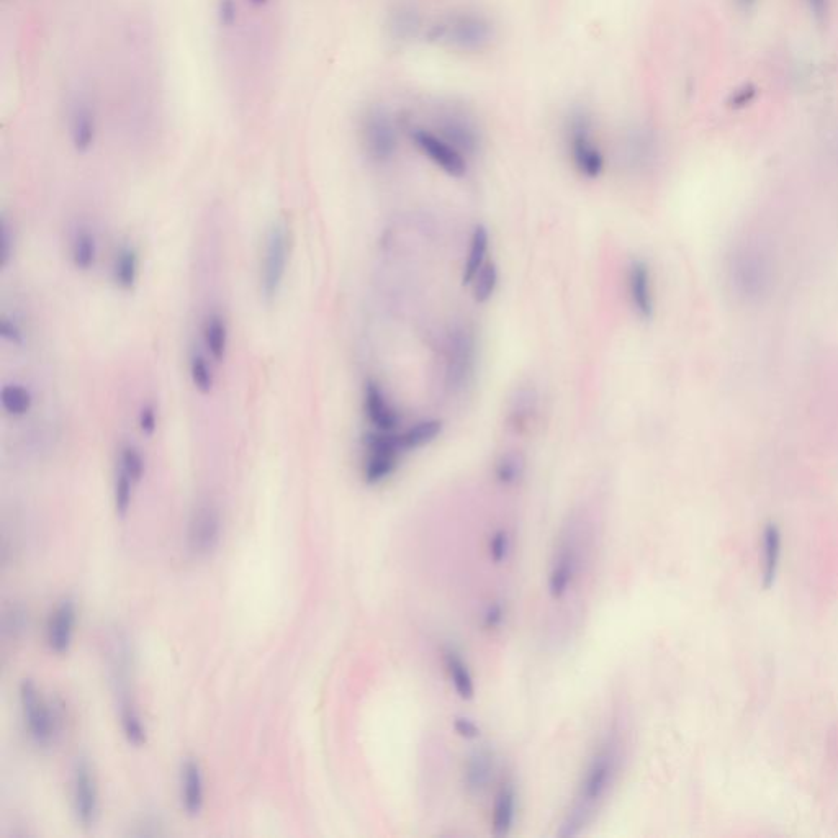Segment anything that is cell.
<instances>
[{
	"instance_id": "obj_1",
	"label": "cell",
	"mask_w": 838,
	"mask_h": 838,
	"mask_svg": "<svg viewBox=\"0 0 838 838\" xmlns=\"http://www.w3.org/2000/svg\"><path fill=\"white\" fill-rule=\"evenodd\" d=\"M622 744L616 730H611L601 742L586 766L582 784L572 809L560 825L559 837L572 838L585 832L613 788L621 770Z\"/></svg>"
},
{
	"instance_id": "obj_2",
	"label": "cell",
	"mask_w": 838,
	"mask_h": 838,
	"mask_svg": "<svg viewBox=\"0 0 838 838\" xmlns=\"http://www.w3.org/2000/svg\"><path fill=\"white\" fill-rule=\"evenodd\" d=\"M424 38L433 45L459 53H482L492 45L495 27L487 15L480 12H452L431 23Z\"/></svg>"
},
{
	"instance_id": "obj_3",
	"label": "cell",
	"mask_w": 838,
	"mask_h": 838,
	"mask_svg": "<svg viewBox=\"0 0 838 838\" xmlns=\"http://www.w3.org/2000/svg\"><path fill=\"white\" fill-rule=\"evenodd\" d=\"M292 254V236L284 220L272 221L264 238L259 264V293L262 302L271 305L284 289Z\"/></svg>"
},
{
	"instance_id": "obj_4",
	"label": "cell",
	"mask_w": 838,
	"mask_h": 838,
	"mask_svg": "<svg viewBox=\"0 0 838 838\" xmlns=\"http://www.w3.org/2000/svg\"><path fill=\"white\" fill-rule=\"evenodd\" d=\"M727 274L737 297L757 302L770 289L773 267L770 257L757 244H740L729 256Z\"/></svg>"
},
{
	"instance_id": "obj_5",
	"label": "cell",
	"mask_w": 838,
	"mask_h": 838,
	"mask_svg": "<svg viewBox=\"0 0 838 838\" xmlns=\"http://www.w3.org/2000/svg\"><path fill=\"white\" fill-rule=\"evenodd\" d=\"M568 153L573 166L585 179H598L604 172V156L595 140V122L585 107H573L565 122Z\"/></svg>"
},
{
	"instance_id": "obj_6",
	"label": "cell",
	"mask_w": 838,
	"mask_h": 838,
	"mask_svg": "<svg viewBox=\"0 0 838 838\" xmlns=\"http://www.w3.org/2000/svg\"><path fill=\"white\" fill-rule=\"evenodd\" d=\"M582 568V541H580V526L575 519H568L564 529L560 531L554 555L550 560L549 595L552 600H562L575 585L578 573Z\"/></svg>"
},
{
	"instance_id": "obj_7",
	"label": "cell",
	"mask_w": 838,
	"mask_h": 838,
	"mask_svg": "<svg viewBox=\"0 0 838 838\" xmlns=\"http://www.w3.org/2000/svg\"><path fill=\"white\" fill-rule=\"evenodd\" d=\"M400 125L387 109L374 105L361 118V141L367 158L375 164H387L395 158L400 143Z\"/></svg>"
},
{
	"instance_id": "obj_8",
	"label": "cell",
	"mask_w": 838,
	"mask_h": 838,
	"mask_svg": "<svg viewBox=\"0 0 838 838\" xmlns=\"http://www.w3.org/2000/svg\"><path fill=\"white\" fill-rule=\"evenodd\" d=\"M365 459L362 465V478L370 487L380 485L392 477L400 467V457L405 454L401 449L400 436L397 433L369 431L364 436Z\"/></svg>"
},
{
	"instance_id": "obj_9",
	"label": "cell",
	"mask_w": 838,
	"mask_h": 838,
	"mask_svg": "<svg viewBox=\"0 0 838 838\" xmlns=\"http://www.w3.org/2000/svg\"><path fill=\"white\" fill-rule=\"evenodd\" d=\"M403 128L419 153L426 156L442 172H446L447 176L460 179L467 174V156L444 140L438 131L406 122Z\"/></svg>"
},
{
	"instance_id": "obj_10",
	"label": "cell",
	"mask_w": 838,
	"mask_h": 838,
	"mask_svg": "<svg viewBox=\"0 0 838 838\" xmlns=\"http://www.w3.org/2000/svg\"><path fill=\"white\" fill-rule=\"evenodd\" d=\"M436 130L444 140L449 141L454 148L459 149L464 156H474L482 145V135L478 130L475 118L462 105H438L436 113Z\"/></svg>"
},
{
	"instance_id": "obj_11",
	"label": "cell",
	"mask_w": 838,
	"mask_h": 838,
	"mask_svg": "<svg viewBox=\"0 0 838 838\" xmlns=\"http://www.w3.org/2000/svg\"><path fill=\"white\" fill-rule=\"evenodd\" d=\"M19 694L28 734L38 745L51 744L58 730V721L50 701L41 694L33 681H23Z\"/></svg>"
},
{
	"instance_id": "obj_12",
	"label": "cell",
	"mask_w": 838,
	"mask_h": 838,
	"mask_svg": "<svg viewBox=\"0 0 838 838\" xmlns=\"http://www.w3.org/2000/svg\"><path fill=\"white\" fill-rule=\"evenodd\" d=\"M73 811L82 827H94L100 816L99 784L94 768L79 760L73 771Z\"/></svg>"
},
{
	"instance_id": "obj_13",
	"label": "cell",
	"mask_w": 838,
	"mask_h": 838,
	"mask_svg": "<svg viewBox=\"0 0 838 838\" xmlns=\"http://www.w3.org/2000/svg\"><path fill=\"white\" fill-rule=\"evenodd\" d=\"M221 539V514L212 503H202L195 508L189 521L187 542L192 554L205 557L217 549Z\"/></svg>"
},
{
	"instance_id": "obj_14",
	"label": "cell",
	"mask_w": 838,
	"mask_h": 838,
	"mask_svg": "<svg viewBox=\"0 0 838 838\" xmlns=\"http://www.w3.org/2000/svg\"><path fill=\"white\" fill-rule=\"evenodd\" d=\"M475 364L474 336L467 329H457L451 334L447 349L446 383L451 390L464 387Z\"/></svg>"
},
{
	"instance_id": "obj_15",
	"label": "cell",
	"mask_w": 838,
	"mask_h": 838,
	"mask_svg": "<svg viewBox=\"0 0 838 838\" xmlns=\"http://www.w3.org/2000/svg\"><path fill=\"white\" fill-rule=\"evenodd\" d=\"M362 408L365 418L375 431L395 433V429L400 426V413L395 410L379 382H375L374 379L365 380Z\"/></svg>"
},
{
	"instance_id": "obj_16",
	"label": "cell",
	"mask_w": 838,
	"mask_h": 838,
	"mask_svg": "<svg viewBox=\"0 0 838 838\" xmlns=\"http://www.w3.org/2000/svg\"><path fill=\"white\" fill-rule=\"evenodd\" d=\"M627 289H629L632 308L640 320H652L655 313V300L654 290H652V272L647 262L640 259L631 262L629 272H627Z\"/></svg>"
},
{
	"instance_id": "obj_17",
	"label": "cell",
	"mask_w": 838,
	"mask_h": 838,
	"mask_svg": "<svg viewBox=\"0 0 838 838\" xmlns=\"http://www.w3.org/2000/svg\"><path fill=\"white\" fill-rule=\"evenodd\" d=\"M77 609L74 601L63 600L51 613L46 626V642L51 652L66 654L73 645L76 631Z\"/></svg>"
},
{
	"instance_id": "obj_18",
	"label": "cell",
	"mask_w": 838,
	"mask_h": 838,
	"mask_svg": "<svg viewBox=\"0 0 838 838\" xmlns=\"http://www.w3.org/2000/svg\"><path fill=\"white\" fill-rule=\"evenodd\" d=\"M69 136L74 151L87 154L97 141V117L92 105L86 100L77 99L69 112Z\"/></svg>"
},
{
	"instance_id": "obj_19",
	"label": "cell",
	"mask_w": 838,
	"mask_h": 838,
	"mask_svg": "<svg viewBox=\"0 0 838 838\" xmlns=\"http://www.w3.org/2000/svg\"><path fill=\"white\" fill-rule=\"evenodd\" d=\"M387 30L395 41H411L426 32L423 15L418 5L400 2L395 5L387 17Z\"/></svg>"
},
{
	"instance_id": "obj_20",
	"label": "cell",
	"mask_w": 838,
	"mask_h": 838,
	"mask_svg": "<svg viewBox=\"0 0 838 838\" xmlns=\"http://www.w3.org/2000/svg\"><path fill=\"white\" fill-rule=\"evenodd\" d=\"M495 768V753L490 748H477L470 753L464 768V784L469 794L480 796L492 783Z\"/></svg>"
},
{
	"instance_id": "obj_21",
	"label": "cell",
	"mask_w": 838,
	"mask_h": 838,
	"mask_svg": "<svg viewBox=\"0 0 838 838\" xmlns=\"http://www.w3.org/2000/svg\"><path fill=\"white\" fill-rule=\"evenodd\" d=\"M539 410V393L536 388L519 387L511 397L510 408H508V428L516 434H523L531 428Z\"/></svg>"
},
{
	"instance_id": "obj_22",
	"label": "cell",
	"mask_w": 838,
	"mask_h": 838,
	"mask_svg": "<svg viewBox=\"0 0 838 838\" xmlns=\"http://www.w3.org/2000/svg\"><path fill=\"white\" fill-rule=\"evenodd\" d=\"M141 259L133 244H122L113 256L112 282L122 292H133L138 287Z\"/></svg>"
},
{
	"instance_id": "obj_23",
	"label": "cell",
	"mask_w": 838,
	"mask_h": 838,
	"mask_svg": "<svg viewBox=\"0 0 838 838\" xmlns=\"http://www.w3.org/2000/svg\"><path fill=\"white\" fill-rule=\"evenodd\" d=\"M181 802L189 816H199L205 806V783L199 762L187 758L181 768Z\"/></svg>"
},
{
	"instance_id": "obj_24",
	"label": "cell",
	"mask_w": 838,
	"mask_h": 838,
	"mask_svg": "<svg viewBox=\"0 0 838 838\" xmlns=\"http://www.w3.org/2000/svg\"><path fill=\"white\" fill-rule=\"evenodd\" d=\"M203 351L212 357L213 362L221 364L228 356L230 346V328L226 323L225 316L212 311L208 313L202 326Z\"/></svg>"
},
{
	"instance_id": "obj_25",
	"label": "cell",
	"mask_w": 838,
	"mask_h": 838,
	"mask_svg": "<svg viewBox=\"0 0 838 838\" xmlns=\"http://www.w3.org/2000/svg\"><path fill=\"white\" fill-rule=\"evenodd\" d=\"M442 660H444L447 676H449L454 690L459 694V698L465 699V701L474 699V675L470 672L469 663L462 657L459 650L454 645H446L442 649Z\"/></svg>"
},
{
	"instance_id": "obj_26",
	"label": "cell",
	"mask_w": 838,
	"mask_h": 838,
	"mask_svg": "<svg viewBox=\"0 0 838 838\" xmlns=\"http://www.w3.org/2000/svg\"><path fill=\"white\" fill-rule=\"evenodd\" d=\"M69 257L74 269L79 272H91L99 261V241L94 231L87 226H77L71 236Z\"/></svg>"
},
{
	"instance_id": "obj_27",
	"label": "cell",
	"mask_w": 838,
	"mask_h": 838,
	"mask_svg": "<svg viewBox=\"0 0 838 838\" xmlns=\"http://www.w3.org/2000/svg\"><path fill=\"white\" fill-rule=\"evenodd\" d=\"M518 812V791L513 783H505L496 793L493 804V834L506 837L511 834Z\"/></svg>"
},
{
	"instance_id": "obj_28",
	"label": "cell",
	"mask_w": 838,
	"mask_h": 838,
	"mask_svg": "<svg viewBox=\"0 0 838 838\" xmlns=\"http://www.w3.org/2000/svg\"><path fill=\"white\" fill-rule=\"evenodd\" d=\"M488 248H490V235L483 225L475 226L472 238H470L469 256L465 259L464 271H462V284L470 285L474 282L475 275L487 262Z\"/></svg>"
},
{
	"instance_id": "obj_29",
	"label": "cell",
	"mask_w": 838,
	"mask_h": 838,
	"mask_svg": "<svg viewBox=\"0 0 838 838\" xmlns=\"http://www.w3.org/2000/svg\"><path fill=\"white\" fill-rule=\"evenodd\" d=\"M444 423L441 419H423L418 423L413 424L406 429L405 433L398 434L400 436V444L403 452L416 451L421 447L429 446L431 442L441 436Z\"/></svg>"
},
{
	"instance_id": "obj_30",
	"label": "cell",
	"mask_w": 838,
	"mask_h": 838,
	"mask_svg": "<svg viewBox=\"0 0 838 838\" xmlns=\"http://www.w3.org/2000/svg\"><path fill=\"white\" fill-rule=\"evenodd\" d=\"M0 406L10 418H23L32 411V392L22 383H5L0 390Z\"/></svg>"
},
{
	"instance_id": "obj_31",
	"label": "cell",
	"mask_w": 838,
	"mask_h": 838,
	"mask_svg": "<svg viewBox=\"0 0 838 838\" xmlns=\"http://www.w3.org/2000/svg\"><path fill=\"white\" fill-rule=\"evenodd\" d=\"M781 559V534L775 524L763 532V585L770 588L775 583Z\"/></svg>"
},
{
	"instance_id": "obj_32",
	"label": "cell",
	"mask_w": 838,
	"mask_h": 838,
	"mask_svg": "<svg viewBox=\"0 0 838 838\" xmlns=\"http://www.w3.org/2000/svg\"><path fill=\"white\" fill-rule=\"evenodd\" d=\"M212 362V357L208 356L205 351L194 349L190 352V382L200 395H210L215 388V372H213Z\"/></svg>"
},
{
	"instance_id": "obj_33",
	"label": "cell",
	"mask_w": 838,
	"mask_h": 838,
	"mask_svg": "<svg viewBox=\"0 0 838 838\" xmlns=\"http://www.w3.org/2000/svg\"><path fill=\"white\" fill-rule=\"evenodd\" d=\"M526 474V457L521 452H505L500 459L496 460L495 478L496 482L503 487H511L521 482Z\"/></svg>"
},
{
	"instance_id": "obj_34",
	"label": "cell",
	"mask_w": 838,
	"mask_h": 838,
	"mask_svg": "<svg viewBox=\"0 0 838 838\" xmlns=\"http://www.w3.org/2000/svg\"><path fill=\"white\" fill-rule=\"evenodd\" d=\"M120 722H122L123 734L130 744L136 747L145 744L146 729L133 701L120 703Z\"/></svg>"
},
{
	"instance_id": "obj_35",
	"label": "cell",
	"mask_w": 838,
	"mask_h": 838,
	"mask_svg": "<svg viewBox=\"0 0 838 838\" xmlns=\"http://www.w3.org/2000/svg\"><path fill=\"white\" fill-rule=\"evenodd\" d=\"M117 467L127 472L136 485L145 478L146 474V460L143 457V452L130 442H125L120 451H118Z\"/></svg>"
},
{
	"instance_id": "obj_36",
	"label": "cell",
	"mask_w": 838,
	"mask_h": 838,
	"mask_svg": "<svg viewBox=\"0 0 838 838\" xmlns=\"http://www.w3.org/2000/svg\"><path fill=\"white\" fill-rule=\"evenodd\" d=\"M498 267L493 262H487L485 266L475 275L474 282H472V293H474V300L477 303H487L493 297L498 287Z\"/></svg>"
},
{
	"instance_id": "obj_37",
	"label": "cell",
	"mask_w": 838,
	"mask_h": 838,
	"mask_svg": "<svg viewBox=\"0 0 838 838\" xmlns=\"http://www.w3.org/2000/svg\"><path fill=\"white\" fill-rule=\"evenodd\" d=\"M135 488V480L127 472H123L120 467H117L115 469V480H113V503H115V511H117L118 516H125L130 510Z\"/></svg>"
},
{
	"instance_id": "obj_38",
	"label": "cell",
	"mask_w": 838,
	"mask_h": 838,
	"mask_svg": "<svg viewBox=\"0 0 838 838\" xmlns=\"http://www.w3.org/2000/svg\"><path fill=\"white\" fill-rule=\"evenodd\" d=\"M488 552H490V559L493 564L501 565L508 560L511 552V536L506 529H498L493 532L488 542Z\"/></svg>"
},
{
	"instance_id": "obj_39",
	"label": "cell",
	"mask_w": 838,
	"mask_h": 838,
	"mask_svg": "<svg viewBox=\"0 0 838 838\" xmlns=\"http://www.w3.org/2000/svg\"><path fill=\"white\" fill-rule=\"evenodd\" d=\"M15 257V235L9 221L2 218L0 223V264L4 269L10 266Z\"/></svg>"
},
{
	"instance_id": "obj_40",
	"label": "cell",
	"mask_w": 838,
	"mask_h": 838,
	"mask_svg": "<svg viewBox=\"0 0 838 838\" xmlns=\"http://www.w3.org/2000/svg\"><path fill=\"white\" fill-rule=\"evenodd\" d=\"M0 338L4 339L5 343L12 344V346L20 347L25 344V334H23L22 326L12 316L2 315V318H0Z\"/></svg>"
},
{
	"instance_id": "obj_41",
	"label": "cell",
	"mask_w": 838,
	"mask_h": 838,
	"mask_svg": "<svg viewBox=\"0 0 838 838\" xmlns=\"http://www.w3.org/2000/svg\"><path fill=\"white\" fill-rule=\"evenodd\" d=\"M159 426V415L153 403H145L138 413V429L146 438H151Z\"/></svg>"
},
{
	"instance_id": "obj_42",
	"label": "cell",
	"mask_w": 838,
	"mask_h": 838,
	"mask_svg": "<svg viewBox=\"0 0 838 838\" xmlns=\"http://www.w3.org/2000/svg\"><path fill=\"white\" fill-rule=\"evenodd\" d=\"M801 2L806 7L807 14L811 15V19L817 25L829 22L830 14H832V0H801Z\"/></svg>"
},
{
	"instance_id": "obj_43",
	"label": "cell",
	"mask_w": 838,
	"mask_h": 838,
	"mask_svg": "<svg viewBox=\"0 0 838 838\" xmlns=\"http://www.w3.org/2000/svg\"><path fill=\"white\" fill-rule=\"evenodd\" d=\"M506 618V608L501 601H493L488 604L485 613H483V627L488 631H495L501 627Z\"/></svg>"
},
{
	"instance_id": "obj_44",
	"label": "cell",
	"mask_w": 838,
	"mask_h": 838,
	"mask_svg": "<svg viewBox=\"0 0 838 838\" xmlns=\"http://www.w3.org/2000/svg\"><path fill=\"white\" fill-rule=\"evenodd\" d=\"M218 20L221 27L231 28L238 22V5L235 0H220L218 2Z\"/></svg>"
},
{
	"instance_id": "obj_45",
	"label": "cell",
	"mask_w": 838,
	"mask_h": 838,
	"mask_svg": "<svg viewBox=\"0 0 838 838\" xmlns=\"http://www.w3.org/2000/svg\"><path fill=\"white\" fill-rule=\"evenodd\" d=\"M454 729L465 740H474L480 737V727L470 717L457 716L454 719Z\"/></svg>"
},
{
	"instance_id": "obj_46",
	"label": "cell",
	"mask_w": 838,
	"mask_h": 838,
	"mask_svg": "<svg viewBox=\"0 0 838 838\" xmlns=\"http://www.w3.org/2000/svg\"><path fill=\"white\" fill-rule=\"evenodd\" d=\"M732 2H734L735 7L742 10V12H752V10L757 9V5L760 4V0H732Z\"/></svg>"
},
{
	"instance_id": "obj_47",
	"label": "cell",
	"mask_w": 838,
	"mask_h": 838,
	"mask_svg": "<svg viewBox=\"0 0 838 838\" xmlns=\"http://www.w3.org/2000/svg\"><path fill=\"white\" fill-rule=\"evenodd\" d=\"M248 2L253 5V7H264V5H267L269 0H248Z\"/></svg>"
}]
</instances>
